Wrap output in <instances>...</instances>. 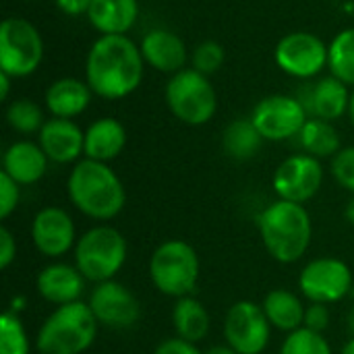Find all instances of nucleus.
<instances>
[{"label":"nucleus","instance_id":"obj_1","mask_svg":"<svg viewBox=\"0 0 354 354\" xmlns=\"http://www.w3.org/2000/svg\"><path fill=\"white\" fill-rule=\"evenodd\" d=\"M143 54L127 35H100L85 62V81L104 100L131 95L143 79Z\"/></svg>","mask_w":354,"mask_h":354},{"label":"nucleus","instance_id":"obj_2","mask_svg":"<svg viewBox=\"0 0 354 354\" xmlns=\"http://www.w3.org/2000/svg\"><path fill=\"white\" fill-rule=\"evenodd\" d=\"M71 203L87 218L108 222L116 218L127 203V191L118 174L104 162L79 160L66 180Z\"/></svg>","mask_w":354,"mask_h":354},{"label":"nucleus","instance_id":"obj_3","mask_svg":"<svg viewBox=\"0 0 354 354\" xmlns=\"http://www.w3.org/2000/svg\"><path fill=\"white\" fill-rule=\"evenodd\" d=\"M257 230L266 251L284 266L305 257L313 239V222L303 203L272 201L257 216Z\"/></svg>","mask_w":354,"mask_h":354},{"label":"nucleus","instance_id":"obj_4","mask_svg":"<svg viewBox=\"0 0 354 354\" xmlns=\"http://www.w3.org/2000/svg\"><path fill=\"white\" fill-rule=\"evenodd\" d=\"M97 319L83 301L56 307L39 326L35 348L39 354H83L97 336Z\"/></svg>","mask_w":354,"mask_h":354},{"label":"nucleus","instance_id":"obj_5","mask_svg":"<svg viewBox=\"0 0 354 354\" xmlns=\"http://www.w3.org/2000/svg\"><path fill=\"white\" fill-rule=\"evenodd\" d=\"M75 266L85 280L102 284L114 280L127 261V239L120 230L108 224L89 228L77 239L75 245Z\"/></svg>","mask_w":354,"mask_h":354},{"label":"nucleus","instance_id":"obj_6","mask_svg":"<svg viewBox=\"0 0 354 354\" xmlns=\"http://www.w3.org/2000/svg\"><path fill=\"white\" fill-rule=\"evenodd\" d=\"M199 274L201 263L197 251L180 239L164 241L149 259L151 284L158 292L172 299L191 297L199 284Z\"/></svg>","mask_w":354,"mask_h":354},{"label":"nucleus","instance_id":"obj_7","mask_svg":"<svg viewBox=\"0 0 354 354\" xmlns=\"http://www.w3.org/2000/svg\"><path fill=\"white\" fill-rule=\"evenodd\" d=\"M166 104L170 112L189 127L205 124L218 110V93L207 75L185 68L166 85Z\"/></svg>","mask_w":354,"mask_h":354},{"label":"nucleus","instance_id":"obj_8","mask_svg":"<svg viewBox=\"0 0 354 354\" xmlns=\"http://www.w3.org/2000/svg\"><path fill=\"white\" fill-rule=\"evenodd\" d=\"M44 58V39L37 27L25 19L8 17L0 25V71L12 79L37 71Z\"/></svg>","mask_w":354,"mask_h":354},{"label":"nucleus","instance_id":"obj_9","mask_svg":"<svg viewBox=\"0 0 354 354\" xmlns=\"http://www.w3.org/2000/svg\"><path fill=\"white\" fill-rule=\"evenodd\" d=\"M299 288L309 303H340L353 290L351 266L338 257L311 259L299 274Z\"/></svg>","mask_w":354,"mask_h":354},{"label":"nucleus","instance_id":"obj_10","mask_svg":"<svg viewBox=\"0 0 354 354\" xmlns=\"http://www.w3.org/2000/svg\"><path fill=\"white\" fill-rule=\"evenodd\" d=\"M272 336V324L261 305L236 301L224 317V340L239 354H261Z\"/></svg>","mask_w":354,"mask_h":354},{"label":"nucleus","instance_id":"obj_11","mask_svg":"<svg viewBox=\"0 0 354 354\" xmlns=\"http://www.w3.org/2000/svg\"><path fill=\"white\" fill-rule=\"evenodd\" d=\"M307 108L292 95H268L251 112V120L266 141H284L299 137L307 118Z\"/></svg>","mask_w":354,"mask_h":354},{"label":"nucleus","instance_id":"obj_12","mask_svg":"<svg viewBox=\"0 0 354 354\" xmlns=\"http://www.w3.org/2000/svg\"><path fill=\"white\" fill-rule=\"evenodd\" d=\"M272 185L278 199L305 205L324 185V166L309 153H295L276 168Z\"/></svg>","mask_w":354,"mask_h":354},{"label":"nucleus","instance_id":"obj_13","mask_svg":"<svg viewBox=\"0 0 354 354\" xmlns=\"http://www.w3.org/2000/svg\"><path fill=\"white\" fill-rule=\"evenodd\" d=\"M274 58L286 75L311 79L328 66V46L309 31H292L278 41Z\"/></svg>","mask_w":354,"mask_h":354},{"label":"nucleus","instance_id":"obj_14","mask_svg":"<svg viewBox=\"0 0 354 354\" xmlns=\"http://www.w3.org/2000/svg\"><path fill=\"white\" fill-rule=\"evenodd\" d=\"M87 305L91 307L97 324L112 330L133 328L141 317V305L137 297L116 280L95 284Z\"/></svg>","mask_w":354,"mask_h":354},{"label":"nucleus","instance_id":"obj_15","mask_svg":"<svg viewBox=\"0 0 354 354\" xmlns=\"http://www.w3.org/2000/svg\"><path fill=\"white\" fill-rule=\"evenodd\" d=\"M31 239L44 257L58 259L75 249L79 236L71 214L62 207L48 205L35 214L31 222Z\"/></svg>","mask_w":354,"mask_h":354},{"label":"nucleus","instance_id":"obj_16","mask_svg":"<svg viewBox=\"0 0 354 354\" xmlns=\"http://www.w3.org/2000/svg\"><path fill=\"white\" fill-rule=\"evenodd\" d=\"M39 145L50 162L54 164H77L85 153V133L68 118H50L44 122Z\"/></svg>","mask_w":354,"mask_h":354},{"label":"nucleus","instance_id":"obj_17","mask_svg":"<svg viewBox=\"0 0 354 354\" xmlns=\"http://www.w3.org/2000/svg\"><path fill=\"white\" fill-rule=\"evenodd\" d=\"M35 286H37L39 297L46 303L60 307V305L81 301L85 292V278L77 270V266L56 261V263L46 266L37 274Z\"/></svg>","mask_w":354,"mask_h":354},{"label":"nucleus","instance_id":"obj_18","mask_svg":"<svg viewBox=\"0 0 354 354\" xmlns=\"http://www.w3.org/2000/svg\"><path fill=\"white\" fill-rule=\"evenodd\" d=\"M139 48H141L143 60L151 68H156L160 73H170V75L185 71L187 46H185L183 37L176 35L174 31L153 29L147 35H143Z\"/></svg>","mask_w":354,"mask_h":354},{"label":"nucleus","instance_id":"obj_19","mask_svg":"<svg viewBox=\"0 0 354 354\" xmlns=\"http://www.w3.org/2000/svg\"><path fill=\"white\" fill-rule=\"evenodd\" d=\"M48 156L44 153L39 143L33 141H17L6 147L2 156V172H6L15 183L35 185L44 178L48 170Z\"/></svg>","mask_w":354,"mask_h":354},{"label":"nucleus","instance_id":"obj_20","mask_svg":"<svg viewBox=\"0 0 354 354\" xmlns=\"http://www.w3.org/2000/svg\"><path fill=\"white\" fill-rule=\"evenodd\" d=\"M303 106L307 108V114H313V118H322L328 122L338 120L348 112L351 106L348 85L330 75L309 89L307 102H303Z\"/></svg>","mask_w":354,"mask_h":354},{"label":"nucleus","instance_id":"obj_21","mask_svg":"<svg viewBox=\"0 0 354 354\" xmlns=\"http://www.w3.org/2000/svg\"><path fill=\"white\" fill-rule=\"evenodd\" d=\"M91 95H93L91 87L83 83L81 79H75V77L56 79L46 89V108L50 110L54 118L73 120L75 116L87 110Z\"/></svg>","mask_w":354,"mask_h":354},{"label":"nucleus","instance_id":"obj_22","mask_svg":"<svg viewBox=\"0 0 354 354\" xmlns=\"http://www.w3.org/2000/svg\"><path fill=\"white\" fill-rule=\"evenodd\" d=\"M127 145V131L116 118H100L85 129V158L95 162H112Z\"/></svg>","mask_w":354,"mask_h":354},{"label":"nucleus","instance_id":"obj_23","mask_svg":"<svg viewBox=\"0 0 354 354\" xmlns=\"http://www.w3.org/2000/svg\"><path fill=\"white\" fill-rule=\"evenodd\" d=\"M139 17L137 0H93L87 19L102 35H127Z\"/></svg>","mask_w":354,"mask_h":354},{"label":"nucleus","instance_id":"obj_24","mask_svg":"<svg viewBox=\"0 0 354 354\" xmlns=\"http://www.w3.org/2000/svg\"><path fill=\"white\" fill-rule=\"evenodd\" d=\"M268 322L272 324V328L280 330V332H295L299 328L305 326V305L299 299V295L286 290V288H274L263 297L261 303Z\"/></svg>","mask_w":354,"mask_h":354},{"label":"nucleus","instance_id":"obj_25","mask_svg":"<svg viewBox=\"0 0 354 354\" xmlns=\"http://www.w3.org/2000/svg\"><path fill=\"white\" fill-rule=\"evenodd\" d=\"M172 326L178 338L199 344L207 338L212 328V317L205 305L195 297L176 299L172 309Z\"/></svg>","mask_w":354,"mask_h":354},{"label":"nucleus","instance_id":"obj_26","mask_svg":"<svg viewBox=\"0 0 354 354\" xmlns=\"http://www.w3.org/2000/svg\"><path fill=\"white\" fill-rule=\"evenodd\" d=\"M263 137L261 133L257 131V127L253 124L251 118H239V120H232L226 131H224V137H222V145H224V151L232 158V160H239V162H245V160H251L259 153L261 145H263Z\"/></svg>","mask_w":354,"mask_h":354},{"label":"nucleus","instance_id":"obj_27","mask_svg":"<svg viewBox=\"0 0 354 354\" xmlns=\"http://www.w3.org/2000/svg\"><path fill=\"white\" fill-rule=\"evenodd\" d=\"M299 141L305 149V153L322 160V158H334L340 147V135L334 129L332 122L322 118H309L299 133Z\"/></svg>","mask_w":354,"mask_h":354},{"label":"nucleus","instance_id":"obj_28","mask_svg":"<svg viewBox=\"0 0 354 354\" xmlns=\"http://www.w3.org/2000/svg\"><path fill=\"white\" fill-rule=\"evenodd\" d=\"M328 68L332 77L354 87V27L340 31L328 46Z\"/></svg>","mask_w":354,"mask_h":354},{"label":"nucleus","instance_id":"obj_29","mask_svg":"<svg viewBox=\"0 0 354 354\" xmlns=\"http://www.w3.org/2000/svg\"><path fill=\"white\" fill-rule=\"evenodd\" d=\"M6 122L12 131L21 135L39 133L44 127V112L41 108L31 100H15L6 108Z\"/></svg>","mask_w":354,"mask_h":354},{"label":"nucleus","instance_id":"obj_30","mask_svg":"<svg viewBox=\"0 0 354 354\" xmlns=\"http://www.w3.org/2000/svg\"><path fill=\"white\" fill-rule=\"evenodd\" d=\"M31 342L19 315L6 311L0 317V354H29Z\"/></svg>","mask_w":354,"mask_h":354},{"label":"nucleus","instance_id":"obj_31","mask_svg":"<svg viewBox=\"0 0 354 354\" xmlns=\"http://www.w3.org/2000/svg\"><path fill=\"white\" fill-rule=\"evenodd\" d=\"M280 354H334L330 342L324 334L313 332L309 328H299L290 334H286Z\"/></svg>","mask_w":354,"mask_h":354},{"label":"nucleus","instance_id":"obj_32","mask_svg":"<svg viewBox=\"0 0 354 354\" xmlns=\"http://www.w3.org/2000/svg\"><path fill=\"white\" fill-rule=\"evenodd\" d=\"M224 58H226L224 48L218 41L207 39V41H201L195 48V52H193V68L203 73V75H212V73L222 68Z\"/></svg>","mask_w":354,"mask_h":354},{"label":"nucleus","instance_id":"obj_33","mask_svg":"<svg viewBox=\"0 0 354 354\" xmlns=\"http://www.w3.org/2000/svg\"><path fill=\"white\" fill-rule=\"evenodd\" d=\"M332 174L340 187H344L348 193L354 195V145L342 147L332 158Z\"/></svg>","mask_w":354,"mask_h":354},{"label":"nucleus","instance_id":"obj_34","mask_svg":"<svg viewBox=\"0 0 354 354\" xmlns=\"http://www.w3.org/2000/svg\"><path fill=\"white\" fill-rule=\"evenodd\" d=\"M21 199V185L15 183L6 172H0V220L10 218Z\"/></svg>","mask_w":354,"mask_h":354},{"label":"nucleus","instance_id":"obj_35","mask_svg":"<svg viewBox=\"0 0 354 354\" xmlns=\"http://www.w3.org/2000/svg\"><path fill=\"white\" fill-rule=\"evenodd\" d=\"M330 326V307L324 305V303H311L307 305L305 309V326L303 328H309L313 332H319L324 334Z\"/></svg>","mask_w":354,"mask_h":354},{"label":"nucleus","instance_id":"obj_36","mask_svg":"<svg viewBox=\"0 0 354 354\" xmlns=\"http://www.w3.org/2000/svg\"><path fill=\"white\" fill-rule=\"evenodd\" d=\"M153 354H203V353L197 348V344H195V342H189V340H183V338L174 336V338H166V340H162V342L156 346Z\"/></svg>","mask_w":354,"mask_h":354},{"label":"nucleus","instance_id":"obj_37","mask_svg":"<svg viewBox=\"0 0 354 354\" xmlns=\"http://www.w3.org/2000/svg\"><path fill=\"white\" fill-rule=\"evenodd\" d=\"M15 259H17V241L12 232L6 226H2L0 228V268L8 270Z\"/></svg>","mask_w":354,"mask_h":354},{"label":"nucleus","instance_id":"obj_38","mask_svg":"<svg viewBox=\"0 0 354 354\" xmlns=\"http://www.w3.org/2000/svg\"><path fill=\"white\" fill-rule=\"evenodd\" d=\"M91 2L93 0H56V6L68 17H79V15H87Z\"/></svg>","mask_w":354,"mask_h":354},{"label":"nucleus","instance_id":"obj_39","mask_svg":"<svg viewBox=\"0 0 354 354\" xmlns=\"http://www.w3.org/2000/svg\"><path fill=\"white\" fill-rule=\"evenodd\" d=\"M10 79L12 77H8L6 73L0 71V100H6L8 97V93H10Z\"/></svg>","mask_w":354,"mask_h":354},{"label":"nucleus","instance_id":"obj_40","mask_svg":"<svg viewBox=\"0 0 354 354\" xmlns=\"http://www.w3.org/2000/svg\"><path fill=\"white\" fill-rule=\"evenodd\" d=\"M25 305H27L25 297H15V299L10 301V307H8V311H10V313H15V315H19V313L25 309Z\"/></svg>","mask_w":354,"mask_h":354},{"label":"nucleus","instance_id":"obj_41","mask_svg":"<svg viewBox=\"0 0 354 354\" xmlns=\"http://www.w3.org/2000/svg\"><path fill=\"white\" fill-rule=\"evenodd\" d=\"M203 354H239L234 348H230L228 344H220V346H212L209 351H205Z\"/></svg>","mask_w":354,"mask_h":354},{"label":"nucleus","instance_id":"obj_42","mask_svg":"<svg viewBox=\"0 0 354 354\" xmlns=\"http://www.w3.org/2000/svg\"><path fill=\"white\" fill-rule=\"evenodd\" d=\"M344 218H346V222L354 226V197L346 203V209H344Z\"/></svg>","mask_w":354,"mask_h":354},{"label":"nucleus","instance_id":"obj_43","mask_svg":"<svg viewBox=\"0 0 354 354\" xmlns=\"http://www.w3.org/2000/svg\"><path fill=\"white\" fill-rule=\"evenodd\" d=\"M340 354H354V338H351L348 342H344V346H342Z\"/></svg>","mask_w":354,"mask_h":354},{"label":"nucleus","instance_id":"obj_44","mask_svg":"<svg viewBox=\"0 0 354 354\" xmlns=\"http://www.w3.org/2000/svg\"><path fill=\"white\" fill-rule=\"evenodd\" d=\"M346 328L351 330V334H353L354 338V309H351V313H348V317H346Z\"/></svg>","mask_w":354,"mask_h":354},{"label":"nucleus","instance_id":"obj_45","mask_svg":"<svg viewBox=\"0 0 354 354\" xmlns=\"http://www.w3.org/2000/svg\"><path fill=\"white\" fill-rule=\"evenodd\" d=\"M348 116H351V122L354 127V91L351 93V106H348Z\"/></svg>","mask_w":354,"mask_h":354}]
</instances>
